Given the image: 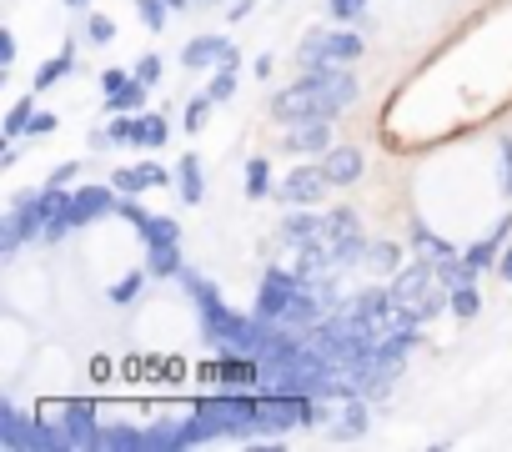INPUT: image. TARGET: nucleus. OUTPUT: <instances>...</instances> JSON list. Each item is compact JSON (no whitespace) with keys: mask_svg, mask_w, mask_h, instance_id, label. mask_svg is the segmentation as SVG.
<instances>
[{"mask_svg":"<svg viewBox=\"0 0 512 452\" xmlns=\"http://www.w3.org/2000/svg\"><path fill=\"white\" fill-rule=\"evenodd\" d=\"M176 282L186 287V297H191V307H196V317H201V342H206L216 357H262V347H267V342L277 337V327H282V322H267V317H256V312L226 307L221 292H216V282L201 277L196 267H186Z\"/></svg>","mask_w":512,"mask_h":452,"instance_id":"obj_1","label":"nucleus"},{"mask_svg":"<svg viewBox=\"0 0 512 452\" xmlns=\"http://www.w3.org/2000/svg\"><path fill=\"white\" fill-rule=\"evenodd\" d=\"M221 437H236V442L256 437V392L221 387V392L201 397L186 422H176V447H206Z\"/></svg>","mask_w":512,"mask_h":452,"instance_id":"obj_2","label":"nucleus"},{"mask_svg":"<svg viewBox=\"0 0 512 452\" xmlns=\"http://www.w3.org/2000/svg\"><path fill=\"white\" fill-rule=\"evenodd\" d=\"M317 417H322V397L256 387V437H282L292 427H312Z\"/></svg>","mask_w":512,"mask_h":452,"instance_id":"obj_3","label":"nucleus"},{"mask_svg":"<svg viewBox=\"0 0 512 452\" xmlns=\"http://www.w3.org/2000/svg\"><path fill=\"white\" fill-rule=\"evenodd\" d=\"M362 36L357 31H322V26H312L307 36H302V46H297V66L302 71H317V66H352V61H362Z\"/></svg>","mask_w":512,"mask_h":452,"instance_id":"obj_4","label":"nucleus"},{"mask_svg":"<svg viewBox=\"0 0 512 452\" xmlns=\"http://www.w3.org/2000/svg\"><path fill=\"white\" fill-rule=\"evenodd\" d=\"M0 447L6 452H41V447H66L56 422L26 417L16 402H0Z\"/></svg>","mask_w":512,"mask_h":452,"instance_id":"obj_5","label":"nucleus"},{"mask_svg":"<svg viewBox=\"0 0 512 452\" xmlns=\"http://www.w3.org/2000/svg\"><path fill=\"white\" fill-rule=\"evenodd\" d=\"M121 206V191L111 181H81L76 191H66V221H71V232H86V226L116 216Z\"/></svg>","mask_w":512,"mask_h":452,"instance_id":"obj_6","label":"nucleus"},{"mask_svg":"<svg viewBox=\"0 0 512 452\" xmlns=\"http://www.w3.org/2000/svg\"><path fill=\"white\" fill-rule=\"evenodd\" d=\"M297 86H307L312 96H322V106H327L332 121L357 101V76H352V66H317V71H302Z\"/></svg>","mask_w":512,"mask_h":452,"instance_id":"obj_7","label":"nucleus"},{"mask_svg":"<svg viewBox=\"0 0 512 452\" xmlns=\"http://www.w3.org/2000/svg\"><path fill=\"white\" fill-rule=\"evenodd\" d=\"M327 247H332V257H337V267L347 272V267H357V262H367V237H362V221H357V211L352 206H337V211H327Z\"/></svg>","mask_w":512,"mask_h":452,"instance_id":"obj_8","label":"nucleus"},{"mask_svg":"<svg viewBox=\"0 0 512 452\" xmlns=\"http://www.w3.org/2000/svg\"><path fill=\"white\" fill-rule=\"evenodd\" d=\"M297 292H302L297 267H267L262 282H256V307H251V312H256V317H267V322H282Z\"/></svg>","mask_w":512,"mask_h":452,"instance_id":"obj_9","label":"nucleus"},{"mask_svg":"<svg viewBox=\"0 0 512 452\" xmlns=\"http://www.w3.org/2000/svg\"><path fill=\"white\" fill-rule=\"evenodd\" d=\"M181 66L186 71H216V66H231L241 71V51L231 46V36H216V31H201L181 46Z\"/></svg>","mask_w":512,"mask_h":452,"instance_id":"obj_10","label":"nucleus"},{"mask_svg":"<svg viewBox=\"0 0 512 452\" xmlns=\"http://www.w3.org/2000/svg\"><path fill=\"white\" fill-rule=\"evenodd\" d=\"M61 442L66 447H101V427L106 422H96V402L91 397H71V402H61Z\"/></svg>","mask_w":512,"mask_h":452,"instance_id":"obj_11","label":"nucleus"},{"mask_svg":"<svg viewBox=\"0 0 512 452\" xmlns=\"http://www.w3.org/2000/svg\"><path fill=\"white\" fill-rule=\"evenodd\" d=\"M327 171H322V161L317 166H297V171H287L282 181H277V201L282 206H322V196H327Z\"/></svg>","mask_w":512,"mask_h":452,"instance_id":"obj_12","label":"nucleus"},{"mask_svg":"<svg viewBox=\"0 0 512 452\" xmlns=\"http://www.w3.org/2000/svg\"><path fill=\"white\" fill-rule=\"evenodd\" d=\"M392 312H397L392 287H362L357 297H347V317H352L357 327H367V332H382V327L392 322Z\"/></svg>","mask_w":512,"mask_h":452,"instance_id":"obj_13","label":"nucleus"},{"mask_svg":"<svg viewBox=\"0 0 512 452\" xmlns=\"http://www.w3.org/2000/svg\"><path fill=\"white\" fill-rule=\"evenodd\" d=\"M277 237L287 242V247H317V242H327V216H317L312 206H297L292 216H282V226H277Z\"/></svg>","mask_w":512,"mask_h":452,"instance_id":"obj_14","label":"nucleus"},{"mask_svg":"<svg viewBox=\"0 0 512 452\" xmlns=\"http://www.w3.org/2000/svg\"><path fill=\"white\" fill-rule=\"evenodd\" d=\"M282 146L292 156H327L332 151V116H312V121L287 126V141Z\"/></svg>","mask_w":512,"mask_h":452,"instance_id":"obj_15","label":"nucleus"},{"mask_svg":"<svg viewBox=\"0 0 512 452\" xmlns=\"http://www.w3.org/2000/svg\"><path fill=\"white\" fill-rule=\"evenodd\" d=\"M171 181H176V171H166L161 161H136V166H116V171H111V186H116L121 196H141V191L171 186Z\"/></svg>","mask_w":512,"mask_h":452,"instance_id":"obj_16","label":"nucleus"},{"mask_svg":"<svg viewBox=\"0 0 512 452\" xmlns=\"http://www.w3.org/2000/svg\"><path fill=\"white\" fill-rule=\"evenodd\" d=\"M317 161H322V171H327V181H332V186H357V181H362V171H367L362 146H342V141H332V151H327V156H317Z\"/></svg>","mask_w":512,"mask_h":452,"instance_id":"obj_17","label":"nucleus"},{"mask_svg":"<svg viewBox=\"0 0 512 452\" xmlns=\"http://www.w3.org/2000/svg\"><path fill=\"white\" fill-rule=\"evenodd\" d=\"M507 237H512V216H502L497 226H492V237H482L477 247H467L462 257H467V267L482 277V272H497V257H502V247H507Z\"/></svg>","mask_w":512,"mask_h":452,"instance_id":"obj_18","label":"nucleus"},{"mask_svg":"<svg viewBox=\"0 0 512 452\" xmlns=\"http://www.w3.org/2000/svg\"><path fill=\"white\" fill-rule=\"evenodd\" d=\"M76 66H81V61H76V41H66V46H61L51 61H41V66H36V76H31V91L41 96V91L61 86L66 76H76Z\"/></svg>","mask_w":512,"mask_h":452,"instance_id":"obj_19","label":"nucleus"},{"mask_svg":"<svg viewBox=\"0 0 512 452\" xmlns=\"http://www.w3.org/2000/svg\"><path fill=\"white\" fill-rule=\"evenodd\" d=\"M176 191H181L186 206H201V201H206V166H201L196 151H186V156L176 161Z\"/></svg>","mask_w":512,"mask_h":452,"instance_id":"obj_20","label":"nucleus"},{"mask_svg":"<svg viewBox=\"0 0 512 452\" xmlns=\"http://www.w3.org/2000/svg\"><path fill=\"white\" fill-rule=\"evenodd\" d=\"M407 242H412V252L417 257H427V262H442V257H457V247L447 242V237H437L427 221H412L407 226Z\"/></svg>","mask_w":512,"mask_h":452,"instance_id":"obj_21","label":"nucleus"},{"mask_svg":"<svg viewBox=\"0 0 512 452\" xmlns=\"http://www.w3.org/2000/svg\"><path fill=\"white\" fill-rule=\"evenodd\" d=\"M146 272H151V282H171V277H181V272H186V262H181V242L146 247Z\"/></svg>","mask_w":512,"mask_h":452,"instance_id":"obj_22","label":"nucleus"},{"mask_svg":"<svg viewBox=\"0 0 512 452\" xmlns=\"http://www.w3.org/2000/svg\"><path fill=\"white\" fill-rule=\"evenodd\" d=\"M241 191H246V201H267V196L277 191V176H272V161H267V156H251V161H246Z\"/></svg>","mask_w":512,"mask_h":452,"instance_id":"obj_23","label":"nucleus"},{"mask_svg":"<svg viewBox=\"0 0 512 452\" xmlns=\"http://www.w3.org/2000/svg\"><path fill=\"white\" fill-rule=\"evenodd\" d=\"M367 427H372V407H367V397H352V402H342L337 437H342V442H357V437H367Z\"/></svg>","mask_w":512,"mask_h":452,"instance_id":"obj_24","label":"nucleus"},{"mask_svg":"<svg viewBox=\"0 0 512 452\" xmlns=\"http://www.w3.org/2000/svg\"><path fill=\"white\" fill-rule=\"evenodd\" d=\"M146 101H151V86L131 76V81H126L121 91H111L101 106H106V116H116V111H146Z\"/></svg>","mask_w":512,"mask_h":452,"instance_id":"obj_25","label":"nucleus"},{"mask_svg":"<svg viewBox=\"0 0 512 452\" xmlns=\"http://www.w3.org/2000/svg\"><path fill=\"white\" fill-rule=\"evenodd\" d=\"M362 267H372L377 277H392V272H402V267H407V257H402V247H397V242H372Z\"/></svg>","mask_w":512,"mask_h":452,"instance_id":"obj_26","label":"nucleus"},{"mask_svg":"<svg viewBox=\"0 0 512 452\" xmlns=\"http://www.w3.org/2000/svg\"><path fill=\"white\" fill-rule=\"evenodd\" d=\"M146 282H151V272H146V267H141V272H126L121 282H111V287H106V302H111V307H136Z\"/></svg>","mask_w":512,"mask_h":452,"instance_id":"obj_27","label":"nucleus"},{"mask_svg":"<svg viewBox=\"0 0 512 452\" xmlns=\"http://www.w3.org/2000/svg\"><path fill=\"white\" fill-rule=\"evenodd\" d=\"M171 141V121L161 116V111H141V136H136V146L141 151H161Z\"/></svg>","mask_w":512,"mask_h":452,"instance_id":"obj_28","label":"nucleus"},{"mask_svg":"<svg viewBox=\"0 0 512 452\" xmlns=\"http://www.w3.org/2000/svg\"><path fill=\"white\" fill-rule=\"evenodd\" d=\"M31 116H36V96H16L11 111H6V141H26Z\"/></svg>","mask_w":512,"mask_h":452,"instance_id":"obj_29","label":"nucleus"},{"mask_svg":"<svg viewBox=\"0 0 512 452\" xmlns=\"http://www.w3.org/2000/svg\"><path fill=\"white\" fill-rule=\"evenodd\" d=\"M211 91H201V96H186V111H181V126H186V136H201L206 131V121H211Z\"/></svg>","mask_w":512,"mask_h":452,"instance_id":"obj_30","label":"nucleus"},{"mask_svg":"<svg viewBox=\"0 0 512 452\" xmlns=\"http://www.w3.org/2000/svg\"><path fill=\"white\" fill-rule=\"evenodd\" d=\"M477 312H482V292H477V282L452 287V317H457V322H472Z\"/></svg>","mask_w":512,"mask_h":452,"instance_id":"obj_31","label":"nucleus"},{"mask_svg":"<svg viewBox=\"0 0 512 452\" xmlns=\"http://www.w3.org/2000/svg\"><path fill=\"white\" fill-rule=\"evenodd\" d=\"M101 447H146V427L136 422H121V427H101Z\"/></svg>","mask_w":512,"mask_h":452,"instance_id":"obj_32","label":"nucleus"},{"mask_svg":"<svg viewBox=\"0 0 512 452\" xmlns=\"http://www.w3.org/2000/svg\"><path fill=\"white\" fill-rule=\"evenodd\" d=\"M136 16H141L146 31H161L171 21V6H166V0H136Z\"/></svg>","mask_w":512,"mask_h":452,"instance_id":"obj_33","label":"nucleus"},{"mask_svg":"<svg viewBox=\"0 0 512 452\" xmlns=\"http://www.w3.org/2000/svg\"><path fill=\"white\" fill-rule=\"evenodd\" d=\"M86 41H91V46H111V41H116V21L101 16V11H91V16H86Z\"/></svg>","mask_w":512,"mask_h":452,"instance_id":"obj_34","label":"nucleus"},{"mask_svg":"<svg viewBox=\"0 0 512 452\" xmlns=\"http://www.w3.org/2000/svg\"><path fill=\"white\" fill-rule=\"evenodd\" d=\"M206 91H211V101H216V106H221V101H231V96H236V71H231V66H216V71H211V81H206Z\"/></svg>","mask_w":512,"mask_h":452,"instance_id":"obj_35","label":"nucleus"},{"mask_svg":"<svg viewBox=\"0 0 512 452\" xmlns=\"http://www.w3.org/2000/svg\"><path fill=\"white\" fill-rule=\"evenodd\" d=\"M327 11H332V21H362V26H372L367 21V0H327Z\"/></svg>","mask_w":512,"mask_h":452,"instance_id":"obj_36","label":"nucleus"},{"mask_svg":"<svg viewBox=\"0 0 512 452\" xmlns=\"http://www.w3.org/2000/svg\"><path fill=\"white\" fill-rule=\"evenodd\" d=\"M131 71H136V81H146V86H161V76H166V71H161V56H156V51L136 56V61H131Z\"/></svg>","mask_w":512,"mask_h":452,"instance_id":"obj_37","label":"nucleus"},{"mask_svg":"<svg viewBox=\"0 0 512 452\" xmlns=\"http://www.w3.org/2000/svg\"><path fill=\"white\" fill-rule=\"evenodd\" d=\"M497 171H502V191L512 196V136L497 141Z\"/></svg>","mask_w":512,"mask_h":452,"instance_id":"obj_38","label":"nucleus"},{"mask_svg":"<svg viewBox=\"0 0 512 452\" xmlns=\"http://www.w3.org/2000/svg\"><path fill=\"white\" fill-rule=\"evenodd\" d=\"M61 121H56V111H36L31 116V131H26V141H41V136H51Z\"/></svg>","mask_w":512,"mask_h":452,"instance_id":"obj_39","label":"nucleus"},{"mask_svg":"<svg viewBox=\"0 0 512 452\" xmlns=\"http://www.w3.org/2000/svg\"><path fill=\"white\" fill-rule=\"evenodd\" d=\"M16 51H21L16 31H0V71H11V66H16Z\"/></svg>","mask_w":512,"mask_h":452,"instance_id":"obj_40","label":"nucleus"},{"mask_svg":"<svg viewBox=\"0 0 512 452\" xmlns=\"http://www.w3.org/2000/svg\"><path fill=\"white\" fill-rule=\"evenodd\" d=\"M131 76H136V71H121V66H106V71H101V91L111 96V91H121V86L131 81Z\"/></svg>","mask_w":512,"mask_h":452,"instance_id":"obj_41","label":"nucleus"},{"mask_svg":"<svg viewBox=\"0 0 512 452\" xmlns=\"http://www.w3.org/2000/svg\"><path fill=\"white\" fill-rule=\"evenodd\" d=\"M76 176H81V161H61V166H56V171H51L46 181H51V186H66V191H71V181H76Z\"/></svg>","mask_w":512,"mask_h":452,"instance_id":"obj_42","label":"nucleus"},{"mask_svg":"<svg viewBox=\"0 0 512 452\" xmlns=\"http://www.w3.org/2000/svg\"><path fill=\"white\" fill-rule=\"evenodd\" d=\"M251 71L262 76V81H272V76H277V56H256V61H251Z\"/></svg>","mask_w":512,"mask_h":452,"instance_id":"obj_43","label":"nucleus"},{"mask_svg":"<svg viewBox=\"0 0 512 452\" xmlns=\"http://www.w3.org/2000/svg\"><path fill=\"white\" fill-rule=\"evenodd\" d=\"M497 277H502V282H512V242H507V247H502V257H497Z\"/></svg>","mask_w":512,"mask_h":452,"instance_id":"obj_44","label":"nucleus"},{"mask_svg":"<svg viewBox=\"0 0 512 452\" xmlns=\"http://www.w3.org/2000/svg\"><path fill=\"white\" fill-rule=\"evenodd\" d=\"M251 11H256V0H236V6L226 11V21H246Z\"/></svg>","mask_w":512,"mask_h":452,"instance_id":"obj_45","label":"nucleus"},{"mask_svg":"<svg viewBox=\"0 0 512 452\" xmlns=\"http://www.w3.org/2000/svg\"><path fill=\"white\" fill-rule=\"evenodd\" d=\"M66 11H91V0H61Z\"/></svg>","mask_w":512,"mask_h":452,"instance_id":"obj_46","label":"nucleus"},{"mask_svg":"<svg viewBox=\"0 0 512 452\" xmlns=\"http://www.w3.org/2000/svg\"><path fill=\"white\" fill-rule=\"evenodd\" d=\"M166 6H171V11H186V6H196V0H166Z\"/></svg>","mask_w":512,"mask_h":452,"instance_id":"obj_47","label":"nucleus"},{"mask_svg":"<svg viewBox=\"0 0 512 452\" xmlns=\"http://www.w3.org/2000/svg\"><path fill=\"white\" fill-rule=\"evenodd\" d=\"M196 6H206V0H196Z\"/></svg>","mask_w":512,"mask_h":452,"instance_id":"obj_48","label":"nucleus"}]
</instances>
